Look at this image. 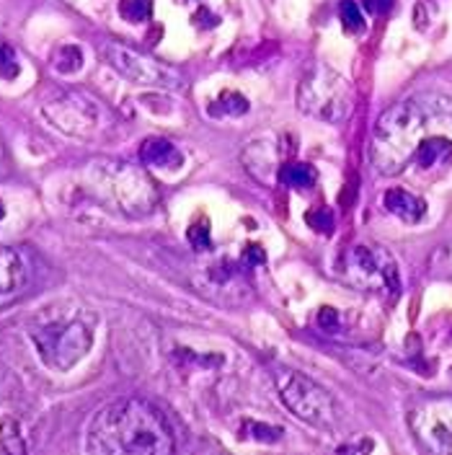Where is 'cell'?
I'll return each mask as SVG.
<instances>
[{"label":"cell","mask_w":452,"mask_h":455,"mask_svg":"<svg viewBox=\"0 0 452 455\" xmlns=\"http://www.w3.org/2000/svg\"><path fill=\"white\" fill-rule=\"evenodd\" d=\"M191 21H194V26H197V29H215L217 24H220V19H217V16L209 8H204V6L194 10Z\"/></svg>","instance_id":"cell-23"},{"label":"cell","mask_w":452,"mask_h":455,"mask_svg":"<svg viewBox=\"0 0 452 455\" xmlns=\"http://www.w3.org/2000/svg\"><path fill=\"white\" fill-rule=\"evenodd\" d=\"M364 6L370 13H382V10L390 8V0H364Z\"/></svg>","instance_id":"cell-25"},{"label":"cell","mask_w":452,"mask_h":455,"mask_svg":"<svg viewBox=\"0 0 452 455\" xmlns=\"http://www.w3.org/2000/svg\"><path fill=\"white\" fill-rule=\"evenodd\" d=\"M277 391H280L284 406L305 424L334 427V422L339 419V406H336L334 396L295 370L277 373Z\"/></svg>","instance_id":"cell-6"},{"label":"cell","mask_w":452,"mask_h":455,"mask_svg":"<svg viewBox=\"0 0 452 455\" xmlns=\"http://www.w3.org/2000/svg\"><path fill=\"white\" fill-rule=\"evenodd\" d=\"M243 266L245 269H253V266H259V264H264V248L261 246H245V251H243Z\"/></svg>","instance_id":"cell-24"},{"label":"cell","mask_w":452,"mask_h":455,"mask_svg":"<svg viewBox=\"0 0 452 455\" xmlns=\"http://www.w3.org/2000/svg\"><path fill=\"white\" fill-rule=\"evenodd\" d=\"M31 342L47 367L65 373L88 355L93 344V324L83 308L47 313L31 328Z\"/></svg>","instance_id":"cell-3"},{"label":"cell","mask_w":452,"mask_h":455,"mask_svg":"<svg viewBox=\"0 0 452 455\" xmlns=\"http://www.w3.org/2000/svg\"><path fill=\"white\" fill-rule=\"evenodd\" d=\"M382 202H385L390 215L401 218L403 223H419L426 215V202L411 194L408 189H388Z\"/></svg>","instance_id":"cell-11"},{"label":"cell","mask_w":452,"mask_h":455,"mask_svg":"<svg viewBox=\"0 0 452 455\" xmlns=\"http://www.w3.org/2000/svg\"><path fill=\"white\" fill-rule=\"evenodd\" d=\"M26 282V264L13 248L0 246V298L16 292Z\"/></svg>","instance_id":"cell-12"},{"label":"cell","mask_w":452,"mask_h":455,"mask_svg":"<svg viewBox=\"0 0 452 455\" xmlns=\"http://www.w3.org/2000/svg\"><path fill=\"white\" fill-rule=\"evenodd\" d=\"M45 117L57 129L70 132V135H86V132L99 127V109L93 106V101L75 96V93H67L57 104H47Z\"/></svg>","instance_id":"cell-9"},{"label":"cell","mask_w":452,"mask_h":455,"mask_svg":"<svg viewBox=\"0 0 452 455\" xmlns=\"http://www.w3.org/2000/svg\"><path fill=\"white\" fill-rule=\"evenodd\" d=\"M341 24L346 29V34H362L364 31V16H362L360 6L354 0H341Z\"/></svg>","instance_id":"cell-18"},{"label":"cell","mask_w":452,"mask_h":455,"mask_svg":"<svg viewBox=\"0 0 452 455\" xmlns=\"http://www.w3.org/2000/svg\"><path fill=\"white\" fill-rule=\"evenodd\" d=\"M189 241L191 246L197 248V251H209L212 248V236H209V225L204 220H199L194 225L189 228Z\"/></svg>","instance_id":"cell-20"},{"label":"cell","mask_w":452,"mask_h":455,"mask_svg":"<svg viewBox=\"0 0 452 455\" xmlns=\"http://www.w3.org/2000/svg\"><path fill=\"white\" fill-rule=\"evenodd\" d=\"M140 161L150 168H181L184 166V155L173 143L163 140V137H150L145 140L143 147H140Z\"/></svg>","instance_id":"cell-10"},{"label":"cell","mask_w":452,"mask_h":455,"mask_svg":"<svg viewBox=\"0 0 452 455\" xmlns=\"http://www.w3.org/2000/svg\"><path fill=\"white\" fill-rule=\"evenodd\" d=\"M341 274L346 277V282L364 292L396 298L401 290L398 262L382 246H367V244L352 246L341 259Z\"/></svg>","instance_id":"cell-5"},{"label":"cell","mask_w":452,"mask_h":455,"mask_svg":"<svg viewBox=\"0 0 452 455\" xmlns=\"http://www.w3.org/2000/svg\"><path fill=\"white\" fill-rule=\"evenodd\" d=\"M0 450H6V453H24L26 450V445L21 442V435H18L16 419L0 422Z\"/></svg>","instance_id":"cell-16"},{"label":"cell","mask_w":452,"mask_h":455,"mask_svg":"<svg viewBox=\"0 0 452 455\" xmlns=\"http://www.w3.org/2000/svg\"><path fill=\"white\" fill-rule=\"evenodd\" d=\"M181 3H186V0H181Z\"/></svg>","instance_id":"cell-28"},{"label":"cell","mask_w":452,"mask_h":455,"mask_svg":"<svg viewBox=\"0 0 452 455\" xmlns=\"http://www.w3.org/2000/svg\"><path fill=\"white\" fill-rule=\"evenodd\" d=\"M86 450L93 455H168L173 453V432L153 404L119 399L93 417Z\"/></svg>","instance_id":"cell-2"},{"label":"cell","mask_w":452,"mask_h":455,"mask_svg":"<svg viewBox=\"0 0 452 455\" xmlns=\"http://www.w3.org/2000/svg\"><path fill=\"white\" fill-rule=\"evenodd\" d=\"M318 321H321V326H323V328H334L336 313L331 308H323V310H321V316H318Z\"/></svg>","instance_id":"cell-26"},{"label":"cell","mask_w":452,"mask_h":455,"mask_svg":"<svg viewBox=\"0 0 452 455\" xmlns=\"http://www.w3.org/2000/svg\"><path fill=\"white\" fill-rule=\"evenodd\" d=\"M0 75H3V78H16L18 75L16 52H13L6 42H0Z\"/></svg>","instance_id":"cell-21"},{"label":"cell","mask_w":452,"mask_h":455,"mask_svg":"<svg viewBox=\"0 0 452 455\" xmlns=\"http://www.w3.org/2000/svg\"><path fill=\"white\" fill-rule=\"evenodd\" d=\"M3 215H6V209H3V205H0V220H3Z\"/></svg>","instance_id":"cell-27"},{"label":"cell","mask_w":452,"mask_h":455,"mask_svg":"<svg viewBox=\"0 0 452 455\" xmlns=\"http://www.w3.org/2000/svg\"><path fill=\"white\" fill-rule=\"evenodd\" d=\"M452 272V244L442 246L432 259V274H450Z\"/></svg>","instance_id":"cell-22"},{"label":"cell","mask_w":452,"mask_h":455,"mask_svg":"<svg viewBox=\"0 0 452 455\" xmlns=\"http://www.w3.org/2000/svg\"><path fill=\"white\" fill-rule=\"evenodd\" d=\"M212 111H220V114H230V117H241L248 111V99L241 96V93L235 91H225L220 99L215 101V109Z\"/></svg>","instance_id":"cell-17"},{"label":"cell","mask_w":452,"mask_h":455,"mask_svg":"<svg viewBox=\"0 0 452 455\" xmlns=\"http://www.w3.org/2000/svg\"><path fill=\"white\" fill-rule=\"evenodd\" d=\"M280 182L289 189L307 191L316 186V168L307 163H284L280 168Z\"/></svg>","instance_id":"cell-13"},{"label":"cell","mask_w":452,"mask_h":455,"mask_svg":"<svg viewBox=\"0 0 452 455\" xmlns=\"http://www.w3.org/2000/svg\"><path fill=\"white\" fill-rule=\"evenodd\" d=\"M352 88L341 75L328 70L325 65H313L307 75L300 81L298 106L310 117L323 122H341L352 111Z\"/></svg>","instance_id":"cell-4"},{"label":"cell","mask_w":452,"mask_h":455,"mask_svg":"<svg viewBox=\"0 0 452 455\" xmlns=\"http://www.w3.org/2000/svg\"><path fill=\"white\" fill-rule=\"evenodd\" d=\"M52 63L60 73H75V70H81V65H83V52L75 45H65L54 52Z\"/></svg>","instance_id":"cell-15"},{"label":"cell","mask_w":452,"mask_h":455,"mask_svg":"<svg viewBox=\"0 0 452 455\" xmlns=\"http://www.w3.org/2000/svg\"><path fill=\"white\" fill-rule=\"evenodd\" d=\"M153 13L150 0H119V16L129 24H145Z\"/></svg>","instance_id":"cell-14"},{"label":"cell","mask_w":452,"mask_h":455,"mask_svg":"<svg viewBox=\"0 0 452 455\" xmlns=\"http://www.w3.org/2000/svg\"><path fill=\"white\" fill-rule=\"evenodd\" d=\"M408 427L426 453L452 455V396L419 401L408 411Z\"/></svg>","instance_id":"cell-7"},{"label":"cell","mask_w":452,"mask_h":455,"mask_svg":"<svg viewBox=\"0 0 452 455\" xmlns=\"http://www.w3.org/2000/svg\"><path fill=\"white\" fill-rule=\"evenodd\" d=\"M243 432H248L245 437H253V440H261V442H274L282 437L280 427H271V424H261V422H245Z\"/></svg>","instance_id":"cell-19"},{"label":"cell","mask_w":452,"mask_h":455,"mask_svg":"<svg viewBox=\"0 0 452 455\" xmlns=\"http://www.w3.org/2000/svg\"><path fill=\"white\" fill-rule=\"evenodd\" d=\"M101 55L122 78L137 83V86H150V88H179L181 75L173 67L155 63L150 57L140 55L137 49H129L117 42H106L101 47Z\"/></svg>","instance_id":"cell-8"},{"label":"cell","mask_w":452,"mask_h":455,"mask_svg":"<svg viewBox=\"0 0 452 455\" xmlns=\"http://www.w3.org/2000/svg\"><path fill=\"white\" fill-rule=\"evenodd\" d=\"M452 132V99L439 93H419L390 106L372 132V166L382 176L406 171L416 150L429 137Z\"/></svg>","instance_id":"cell-1"}]
</instances>
